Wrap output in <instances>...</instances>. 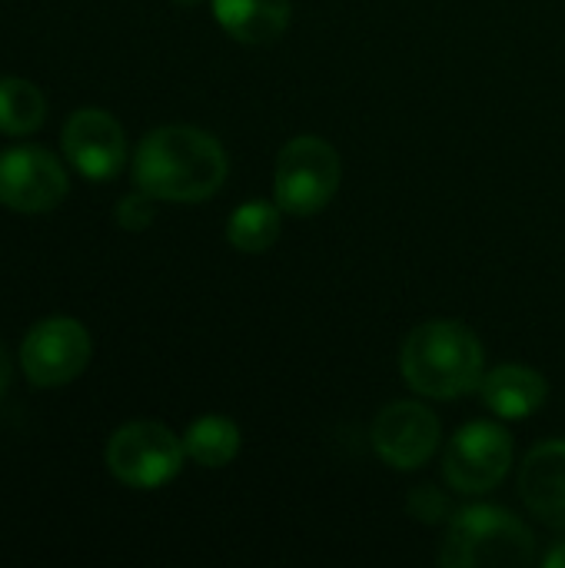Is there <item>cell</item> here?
Masks as SVG:
<instances>
[{"label": "cell", "instance_id": "cell-16", "mask_svg": "<svg viewBox=\"0 0 565 568\" xmlns=\"http://www.w3.org/2000/svg\"><path fill=\"white\" fill-rule=\"evenodd\" d=\"M226 240L240 253H266L280 240V206L243 203L226 223Z\"/></svg>", "mask_w": 565, "mask_h": 568}, {"label": "cell", "instance_id": "cell-9", "mask_svg": "<svg viewBox=\"0 0 565 568\" xmlns=\"http://www.w3.org/2000/svg\"><path fill=\"white\" fill-rule=\"evenodd\" d=\"M63 153L87 180H113L127 160V136L117 116L97 106L77 110L60 133Z\"/></svg>", "mask_w": 565, "mask_h": 568}, {"label": "cell", "instance_id": "cell-17", "mask_svg": "<svg viewBox=\"0 0 565 568\" xmlns=\"http://www.w3.org/2000/svg\"><path fill=\"white\" fill-rule=\"evenodd\" d=\"M113 216H117V223H120L123 230H130V233L147 230V226L153 223V196L143 193V190H137V193H130V196H123V200L117 203Z\"/></svg>", "mask_w": 565, "mask_h": 568}, {"label": "cell", "instance_id": "cell-15", "mask_svg": "<svg viewBox=\"0 0 565 568\" xmlns=\"http://www.w3.org/2000/svg\"><path fill=\"white\" fill-rule=\"evenodd\" d=\"M47 120L43 93L20 77H0V133L23 136L40 130Z\"/></svg>", "mask_w": 565, "mask_h": 568}, {"label": "cell", "instance_id": "cell-2", "mask_svg": "<svg viewBox=\"0 0 565 568\" xmlns=\"http://www.w3.org/2000/svg\"><path fill=\"white\" fill-rule=\"evenodd\" d=\"M483 343L476 333L453 320L416 326L400 353L406 383L430 399H460L483 383Z\"/></svg>", "mask_w": 565, "mask_h": 568}, {"label": "cell", "instance_id": "cell-3", "mask_svg": "<svg viewBox=\"0 0 565 568\" xmlns=\"http://www.w3.org/2000/svg\"><path fill=\"white\" fill-rule=\"evenodd\" d=\"M536 556L533 532L500 506H470L450 519L440 562L450 568H516Z\"/></svg>", "mask_w": 565, "mask_h": 568}, {"label": "cell", "instance_id": "cell-13", "mask_svg": "<svg viewBox=\"0 0 565 568\" xmlns=\"http://www.w3.org/2000/svg\"><path fill=\"white\" fill-rule=\"evenodd\" d=\"M216 23L240 43H273L290 27V0H210Z\"/></svg>", "mask_w": 565, "mask_h": 568}, {"label": "cell", "instance_id": "cell-10", "mask_svg": "<svg viewBox=\"0 0 565 568\" xmlns=\"http://www.w3.org/2000/svg\"><path fill=\"white\" fill-rule=\"evenodd\" d=\"M373 446L393 469H420L440 446V419L420 403H390L373 423Z\"/></svg>", "mask_w": 565, "mask_h": 568}, {"label": "cell", "instance_id": "cell-20", "mask_svg": "<svg viewBox=\"0 0 565 568\" xmlns=\"http://www.w3.org/2000/svg\"><path fill=\"white\" fill-rule=\"evenodd\" d=\"M543 566L546 568H565V542H559L546 559H543Z\"/></svg>", "mask_w": 565, "mask_h": 568}, {"label": "cell", "instance_id": "cell-11", "mask_svg": "<svg viewBox=\"0 0 565 568\" xmlns=\"http://www.w3.org/2000/svg\"><path fill=\"white\" fill-rule=\"evenodd\" d=\"M519 493L526 509L549 529L565 532V443L536 446L519 469Z\"/></svg>", "mask_w": 565, "mask_h": 568}, {"label": "cell", "instance_id": "cell-14", "mask_svg": "<svg viewBox=\"0 0 565 568\" xmlns=\"http://www.w3.org/2000/svg\"><path fill=\"white\" fill-rule=\"evenodd\" d=\"M186 456L203 469H220L240 453V429L226 416H203L183 436Z\"/></svg>", "mask_w": 565, "mask_h": 568}, {"label": "cell", "instance_id": "cell-18", "mask_svg": "<svg viewBox=\"0 0 565 568\" xmlns=\"http://www.w3.org/2000/svg\"><path fill=\"white\" fill-rule=\"evenodd\" d=\"M410 513L420 519V523H440L443 516H450V503L446 496H440L433 486H423L410 496Z\"/></svg>", "mask_w": 565, "mask_h": 568}, {"label": "cell", "instance_id": "cell-21", "mask_svg": "<svg viewBox=\"0 0 565 568\" xmlns=\"http://www.w3.org/2000/svg\"><path fill=\"white\" fill-rule=\"evenodd\" d=\"M176 7H196V3H203V0H173Z\"/></svg>", "mask_w": 565, "mask_h": 568}, {"label": "cell", "instance_id": "cell-1", "mask_svg": "<svg viewBox=\"0 0 565 568\" xmlns=\"http://www.w3.org/2000/svg\"><path fill=\"white\" fill-rule=\"evenodd\" d=\"M226 180V153L216 136L196 126H160L143 136L133 156V183L153 200L203 203Z\"/></svg>", "mask_w": 565, "mask_h": 568}, {"label": "cell", "instance_id": "cell-6", "mask_svg": "<svg viewBox=\"0 0 565 568\" xmlns=\"http://www.w3.org/2000/svg\"><path fill=\"white\" fill-rule=\"evenodd\" d=\"M90 363V333L80 320L50 316L30 326L20 346V369L40 389L73 383Z\"/></svg>", "mask_w": 565, "mask_h": 568}, {"label": "cell", "instance_id": "cell-12", "mask_svg": "<svg viewBox=\"0 0 565 568\" xmlns=\"http://www.w3.org/2000/svg\"><path fill=\"white\" fill-rule=\"evenodd\" d=\"M480 393L500 419H526L539 413L549 396L546 379L529 366H496L483 376Z\"/></svg>", "mask_w": 565, "mask_h": 568}, {"label": "cell", "instance_id": "cell-5", "mask_svg": "<svg viewBox=\"0 0 565 568\" xmlns=\"http://www.w3.org/2000/svg\"><path fill=\"white\" fill-rule=\"evenodd\" d=\"M186 449L163 423H127L107 443V469L130 489H160L183 469Z\"/></svg>", "mask_w": 565, "mask_h": 568}, {"label": "cell", "instance_id": "cell-19", "mask_svg": "<svg viewBox=\"0 0 565 568\" xmlns=\"http://www.w3.org/2000/svg\"><path fill=\"white\" fill-rule=\"evenodd\" d=\"M10 376H13V359H10L7 346L0 343V396H3V389L10 386Z\"/></svg>", "mask_w": 565, "mask_h": 568}, {"label": "cell", "instance_id": "cell-8", "mask_svg": "<svg viewBox=\"0 0 565 568\" xmlns=\"http://www.w3.org/2000/svg\"><path fill=\"white\" fill-rule=\"evenodd\" d=\"M67 170L43 146H10L0 153V203L17 213H43L67 196Z\"/></svg>", "mask_w": 565, "mask_h": 568}, {"label": "cell", "instance_id": "cell-7", "mask_svg": "<svg viewBox=\"0 0 565 568\" xmlns=\"http://www.w3.org/2000/svg\"><path fill=\"white\" fill-rule=\"evenodd\" d=\"M509 463H513V443L506 429L493 423H470L446 446L443 473L456 493L480 496L506 479Z\"/></svg>", "mask_w": 565, "mask_h": 568}, {"label": "cell", "instance_id": "cell-4", "mask_svg": "<svg viewBox=\"0 0 565 568\" xmlns=\"http://www.w3.org/2000/svg\"><path fill=\"white\" fill-rule=\"evenodd\" d=\"M340 153L323 136H293L276 156V206L290 216L320 213L340 190Z\"/></svg>", "mask_w": 565, "mask_h": 568}]
</instances>
